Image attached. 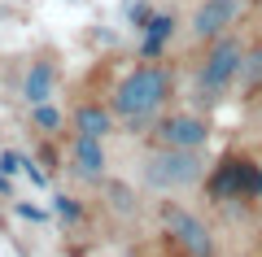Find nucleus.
<instances>
[{
    "mask_svg": "<svg viewBox=\"0 0 262 257\" xmlns=\"http://www.w3.org/2000/svg\"><path fill=\"white\" fill-rule=\"evenodd\" d=\"M170 96H175V74L158 61H140L136 70H127L118 83H114L110 92V109L118 122H131V127H144V122H153L162 109L170 105Z\"/></svg>",
    "mask_w": 262,
    "mask_h": 257,
    "instance_id": "f257e3e1",
    "label": "nucleus"
},
{
    "mask_svg": "<svg viewBox=\"0 0 262 257\" xmlns=\"http://www.w3.org/2000/svg\"><path fill=\"white\" fill-rule=\"evenodd\" d=\"M210 161L201 148H175V144H153L140 157V183L149 192H188V188L206 183Z\"/></svg>",
    "mask_w": 262,
    "mask_h": 257,
    "instance_id": "f03ea898",
    "label": "nucleus"
},
{
    "mask_svg": "<svg viewBox=\"0 0 262 257\" xmlns=\"http://www.w3.org/2000/svg\"><path fill=\"white\" fill-rule=\"evenodd\" d=\"M241 65H245V44L227 31V35H219L214 44H206V57H201V65H196V79H192V96L196 105H219L232 96V87L241 83Z\"/></svg>",
    "mask_w": 262,
    "mask_h": 257,
    "instance_id": "7ed1b4c3",
    "label": "nucleus"
},
{
    "mask_svg": "<svg viewBox=\"0 0 262 257\" xmlns=\"http://www.w3.org/2000/svg\"><path fill=\"white\" fill-rule=\"evenodd\" d=\"M206 192L219 205H241V201H258L262 196V166L245 153H227L223 161L210 166L206 175Z\"/></svg>",
    "mask_w": 262,
    "mask_h": 257,
    "instance_id": "20e7f679",
    "label": "nucleus"
},
{
    "mask_svg": "<svg viewBox=\"0 0 262 257\" xmlns=\"http://www.w3.org/2000/svg\"><path fill=\"white\" fill-rule=\"evenodd\" d=\"M158 222H162V231L170 236V244H175L179 253H192V257H214V253H219L214 231L196 218V214H188L184 205L162 201V205H158Z\"/></svg>",
    "mask_w": 262,
    "mask_h": 257,
    "instance_id": "39448f33",
    "label": "nucleus"
},
{
    "mask_svg": "<svg viewBox=\"0 0 262 257\" xmlns=\"http://www.w3.org/2000/svg\"><path fill=\"white\" fill-rule=\"evenodd\" d=\"M153 144H175V148H206L210 144V122L192 109L158 113L153 118Z\"/></svg>",
    "mask_w": 262,
    "mask_h": 257,
    "instance_id": "423d86ee",
    "label": "nucleus"
},
{
    "mask_svg": "<svg viewBox=\"0 0 262 257\" xmlns=\"http://www.w3.org/2000/svg\"><path fill=\"white\" fill-rule=\"evenodd\" d=\"M236 18H241V0H201L192 9L188 35H192V44H214L219 35L236 27Z\"/></svg>",
    "mask_w": 262,
    "mask_h": 257,
    "instance_id": "0eeeda50",
    "label": "nucleus"
},
{
    "mask_svg": "<svg viewBox=\"0 0 262 257\" xmlns=\"http://www.w3.org/2000/svg\"><path fill=\"white\" fill-rule=\"evenodd\" d=\"M105 139L96 135H75V148H70V170H75L83 183H105Z\"/></svg>",
    "mask_w": 262,
    "mask_h": 257,
    "instance_id": "6e6552de",
    "label": "nucleus"
},
{
    "mask_svg": "<svg viewBox=\"0 0 262 257\" xmlns=\"http://www.w3.org/2000/svg\"><path fill=\"white\" fill-rule=\"evenodd\" d=\"M53 92H57V57L39 53L35 61L27 65V74H22V101L39 105V101H53Z\"/></svg>",
    "mask_w": 262,
    "mask_h": 257,
    "instance_id": "1a4fd4ad",
    "label": "nucleus"
},
{
    "mask_svg": "<svg viewBox=\"0 0 262 257\" xmlns=\"http://www.w3.org/2000/svg\"><path fill=\"white\" fill-rule=\"evenodd\" d=\"M114 109H110V101H79L75 105V113H70V127H75V135H96V139H105V135H114Z\"/></svg>",
    "mask_w": 262,
    "mask_h": 257,
    "instance_id": "9d476101",
    "label": "nucleus"
},
{
    "mask_svg": "<svg viewBox=\"0 0 262 257\" xmlns=\"http://www.w3.org/2000/svg\"><path fill=\"white\" fill-rule=\"evenodd\" d=\"M144 44H140V57L144 61H158L162 57V48H166V39L175 35V18H170V13H153L149 22H144Z\"/></svg>",
    "mask_w": 262,
    "mask_h": 257,
    "instance_id": "9b49d317",
    "label": "nucleus"
},
{
    "mask_svg": "<svg viewBox=\"0 0 262 257\" xmlns=\"http://www.w3.org/2000/svg\"><path fill=\"white\" fill-rule=\"evenodd\" d=\"M245 96H258L262 92V39L253 48H245V65H241V83H236Z\"/></svg>",
    "mask_w": 262,
    "mask_h": 257,
    "instance_id": "f8f14e48",
    "label": "nucleus"
},
{
    "mask_svg": "<svg viewBox=\"0 0 262 257\" xmlns=\"http://www.w3.org/2000/svg\"><path fill=\"white\" fill-rule=\"evenodd\" d=\"M31 122H35V131H44V135H57V131H61V109H57L53 101H39V105H31Z\"/></svg>",
    "mask_w": 262,
    "mask_h": 257,
    "instance_id": "ddd939ff",
    "label": "nucleus"
},
{
    "mask_svg": "<svg viewBox=\"0 0 262 257\" xmlns=\"http://www.w3.org/2000/svg\"><path fill=\"white\" fill-rule=\"evenodd\" d=\"M105 196H110V205L122 214V218H131V214H136V196H131L127 183H105Z\"/></svg>",
    "mask_w": 262,
    "mask_h": 257,
    "instance_id": "4468645a",
    "label": "nucleus"
},
{
    "mask_svg": "<svg viewBox=\"0 0 262 257\" xmlns=\"http://www.w3.org/2000/svg\"><path fill=\"white\" fill-rule=\"evenodd\" d=\"M53 209H57V218H61L66 227H75V222H83V205H79L75 196H53Z\"/></svg>",
    "mask_w": 262,
    "mask_h": 257,
    "instance_id": "2eb2a0df",
    "label": "nucleus"
},
{
    "mask_svg": "<svg viewBox=\"0 0 262 257\" xmlns=\"http://www.w3.org/2000/svg\"><path fill=\"white\" fill-rule=\"evenodd\" d=\"M0 170H5V175L13 179V175L22 170V157H18V153H0Z\"/></svg>",
    "mask_w": 262,
    "mask_h": 257,
    "instance_id": "dca6fc26",
    "label": "nucleus"
},
{
    "mask_svg": "<svg viewBox=\"0 0 262 257\" xmlns=\"http://www.w3.org/2000/svg\"><path fill=\"white\" fill-rule=\"evenodd\" d=\"M0 196H13V188H9V175L0 170Z\"/></svg>",
    "mask_w": 262,
    "mask_h": 257,
    "instance_id": "f3484780",
    "label": "nucleus"
},
{
    "mask_svg": "<svg viewBox=\"0 0 262 257\" xmlns=\"http://www.w3.org/2000/svg\"><path fill=\"white\" fill-rule=\"evenodd\" d=\"M179 257H192V253H179Z\"/></svg>",
    "mask_w": 262,
    "mask_h": 257,
    "instance_id": "a211bd4d",
    "label": "nucleus"
}]
</instances>
